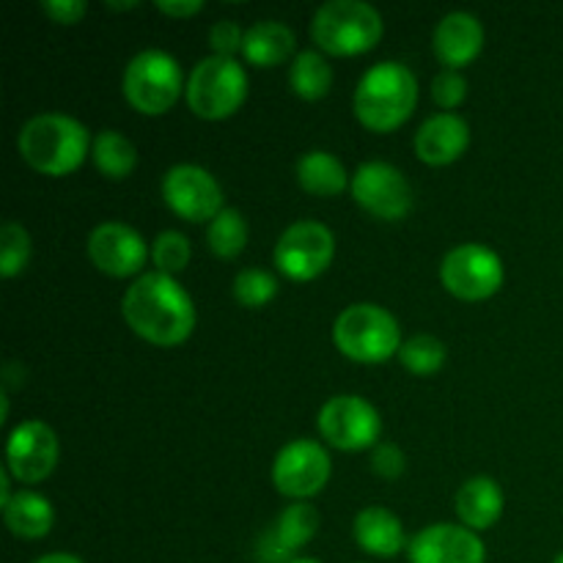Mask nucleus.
Masks as SVG:
<instances>
[{"label":"nucleus","mask_w":563,"mask_h":563,"mask_svg":"<svg viewBox=\"0 0 563 563\" xmlns=\"http://www.w3.org/2000/svg\"><path fill=\"white\" fill-rule=\"evenodd\" d=\"M432 97L440 108L454 110L456 104H462V99L467 97V80L454 69L440 71L432 80Z\"/></svg>","instance_id":"32"},{"label":"nucleus","mask_w":563,"mask_h":563,"mask_svg":"<svg viewBox=\"0 0 563 563\" xmlns=\"http://www.w3.org/2000/svg\"><path fill=\"white\" fill-rule=\"evenodd\" d=\"M124 97L137 113L143 115H163L179 99L181 69L176 58H170L163 49H143L126 64L124 71Z\"/></svg>","instance_id":"7"},{"label":"nucleus","mask_w":563,"mask_h":563,"mask_svg":"<svg viewBox=\"0 0 563 563\" xmlns=\"http://www.w3.org/2000/svg\"><path fill=\"white\" fill-rule=\"evenodd\" d=\"M399 361L407 372L418 374V377H429V374L443 368L445 346L434 335H412L410 341L401 344Z\"/></svg>","instance_id":"28"},{"label":"nucleus","mask_w":563,"mask_h":563,"mask_svg":"<svg viewBox=\"0 0 563 563\" xmlns=\"http://www.w3.org/2000/svg\"><path fill=\"white\" fill-rule=\"evenodd\" d=\"M11 500V493H9V471L0 473V506L5 509V504Z\"/></svg>","instance_id":"38"},{"label":"nucleus","mask_w":563,"mask_h":563,"mask_svg":"<svg viewBox=\"0 0 563 563\" xmlns=\"http://www.w3.org/2000/svg\"><path fill=\"white\" fill-rule=\"evenodd\" d=\"M335 236L317 220H300L280 234L275 245V264L291 280H313L330 267Z\"/></svg>","instance_id":"8"},{"label":"nucleus","mask_w":563,"mask_h":563,"mask_svg":"<svg viewBox=\"0 0 563 563\" xmlns=\"http://www.w3.org/2000/svg\"><path fill=\"white\" fill-rule=\"evenodd\" d=\"M209 251L218 258H236L247 245V223L236 209H223L209 223L207 231Z\"/></svg>","instance_id":"27"},{"label":"nucleus","mask_w":563,"mask_h":563,"mask_svg":"<svg viewBox=\"0 0 563 563\" xmlns=\"http://www.w3.org/2000/svg\"><path fill=\"white\" fill-rule=\"evenodd\" d=\"M88 258L113 278H130L146 264L148 247L135 229L124 223H102L88 236Z\"/></svg>","instance_id":"15"},{"label":"nucleus","mask_w":563,"mask_h":563,"mask_svg":"<svg viewBox=\"0 0 563 563\" xmlns=\"http://www.w3.org/2000/svg\"><path fill=\"white\" fill-rule=\"evenodd\" d=\"M31 258V236L20 223H5L0 229V275L3 278H14L27 267Z\"/></svg>","instance_id":"29"},{"label":"nucleus","mask_w":563,"mask_h":563,"mask_svg":"<svg viewBox=\"0 0 563 563\" xmlns=\"http://www.w3.org/2000/svg\"><path fill=\"white\" fill-rule=\"evenodd\" d=\"M352 198L379 220H405L412 209L410 185L388 163L361 165L352 176Z\"/></svg>","instance_id":"12"},{"label":"nucleus","mask_w":563,"mask_h":563,"mask_svg":"<svg viewBox=\"0 0 563 563\" xmlns=\"http://www.w3.org/2000/svg\"><path fill=\"white\" fill-rule=\"evenodd\" d=\"M553 563H563V553H561V555H559V559H555Z\"/></svg>","instance_id":"41"},{"label":"nucleus","mask_w":563,"mask_h":563,"mask_svg":"<svg viewBox=\"0 0 563 563\" xmlns=\"http://www.w3.org/2000/svg\"><path fill=\"white\" fill-rule=\"evenodd\" d=\"M157 9L163 11V14L176 16V20H179V16L198 14V11L203 9V3L201 0H190V3H170V0H163V3H157Z\"/></svg>","instance_id":"36"},{"label":"nucleus","mask_w":563,"mask_h":563,"mask_svg":"<svg viewBox=\"0 0 563 563\" xmlns=\"http://www.w3.org/2000/svg\"><path fill=\"white\" fill-rule=\"evenodd\" d=\"M484 47L482 22L465 11H454L434 27V55L443 60L449 69H462L473 64Z\"/></svg>","instance_id":"18"},{"label":"nucleus","mask_w":563,"mask_h":563,"mask_svg":"<svg viewBox=\"0 0 563 563\" xmlns=\"http://www.w3.org/2000/svg\"><path fill=\"white\" fill-rule=\"evenodd\" d=\"M297 181L306 192L319 198H333L341 196L350 185V176H346L344 165L328 152H308L302 154L300 163H297Z\"/></svg>","instance_id":"24"},{"label":"nucleus","mask_w":563,"mask_h":563,"mask_svg":"<svg viewBox=\"0 0 563 563\" xmlns=\"http://www.w3.org/2000/svg\"><path fill=\"white\" fill-rule=\"evenodd\" d=\"M289 82L297 97L313 102V99H322L330 91V86H333V71H330V64L322 55L313 53V49H306L291 64Z\"/></svg>","instance_id":"26"},{"label":"nucleus","mask_w":563,"mask_h":563,"mask_svg":"<svg viewBox=\"0 0 563 563\" xmlns=\"http://www.w3.org/2000/svg\"><path fill=\"white\" fill-rule=\"evenodd\" d=\"M379 429V412L361 396H335L319 412V432L339 451L372 449Z\"/></svg>","instance_id":"11"},{"label":"nucleus","mask_w":563,"mask_h":563,"mask_svg":"<svg viewBox=\"0 0 563 563\" xmlns=\"http://www.w3.org/2000/svg\"><path fill=\"white\" fill-rule=\"evenodd\" d=\"M471 143L467 121L454 113H438L423 121L416 135V154L427 165H449L465 154Z\"/></svg>","instance_id":"17"},{"label":"nucleus","mask_w":563,"mask_h":563,"mask_svg":"<svg viewBox=\"0 0 563 563\" xmlns=\"http://www.w3.org/2000/svg\"><path fill=\"white\" fill-rule=\"evenodd\" d=\"M42 11L58 25H75L86 14V3H80V0H49V3H42Z\"/></svg>","instance_id":"35"},{"label":"nucleus","mask_w":563,"mask_h":563,"mask_svg":"<svg viewBox=\"0 0 563 563\" xmlns=\"http://www.w3.org/2000/svg\"><path fill=\"white\" fill-rule=\"evenodd\" d=\"M440 280L460 300H487L504 284V264H500L498 253L489 251V247L462 245L443 258Z\"/></svg>","instance_id":"9"},{"label":"nucleus","mask_w":563,"mask_h":563,"mask_svg":"<svg viewBox=\"0 0 563 563\" xmlns=\"http://www.w3.org/2000/svg\"><path fill=\"white\" fill-rule=\"evenodd\" d=\"M311 36L324 53L339 58L363 55L383 38V16L363 0H330L313 16Z\"/></svg>","instance_id":"4"},{"label":"nucleus","mask_w":563,"mask_h":563,"mask_svg":"<svg viewBox=\"0 0 563 563\" xmlns=\"http://www.w3.org/2000/svg\"><path fill=\"white\" fill-rule=\"evenodd\" d=\"M126 324L143 341L157 346H176L190 339L196 328V308L190 295L170 275L148 273L126 289L121 302Z\"/></svg>","instance_id":"1"},{"label":"nucleus","mask_w":563,"mask_h":563,"mask_svg":"<svg viewBox=\"0 0 563 563\" xmlns=\"http://www.w3.org/2000/svg\"><path fill=\"white\" fill-rule=\"evenodd\" d=\"M372 471L383 478H399L405 473V454L394 443L374 445Z\"/></svg>","instance_id":"34"},{"label":"nucleus","mask_w":563,"mask_h":563,"mask_svg":"<svg viewBox=\"0 0 563 563\" xmlns=\"http://www.w3.org/2000/svg\"><path fill=\"white\" fill-rule=\"evenodd\" d=\"M295 49V33L284 25V22H256L253 27L245 31V44H242V55L247 64L253 66H278Z\"/></svg>","instance_id":"22"},{"label":"nucleus","mask_w":563,"mask_h":563,"mask_svg":"<svg viewBox=\"0 0 563 563\" xmlns=\"http://www.w3.org/2000/svg\"><path fill=\"white\" fill-rule=\"evenodd\" d=\"M137 3H110L108 0V9H135Z\"/></svg>","instance_id":"39"},{"label":"nucleus","mask_w":563,"mask_h":563,"mask_svg":"<svg viewBox=\"0 0 563 563\" xmlns=\"http://www.w3.org/2000/svg\"><path fill=\"white\" fill-rule=\"evenodd\" d=\"M190 262V242L179 231H163V234L154 240V264H157V273L163 275H176L187 267Z\"/></svg>","instance_id":"31"},{"label":"nucleus","mask_w":563,"mask_h":563,"mask_svg":"<svg viewBox=\"0 0 563 563\" xmlns=\"http://www.w3.org/2000/svg\"><path fill=\"white\" fill-rule=\"evenodd\" d=\"M278 295V280L264 269H242L234 278V300L245 308L267 306Z\"/></svg>","instance_id":"30"},{"label":"nucleus","mask_w":563,"mask_h":563,"mask_svg":"<svg viewBox=\"0 0 563 563\" xmlns=\"http://www.w3.org/2000/svg\"><path fill=\"white\" fill-rule=\"evenodd\" d=\"M418 102V82L407 66L385 60L372 66L357 82L355 115L366 130L394 132L412 115Z\"/></svg>","instance_id":"3"},{"label":"nucleus","mask_w":563,"mask_h":563,"mask_svg":"<svg viewBox=\"0 0 563 563\" xmlns=\"http://www.w3.org/2000/svg\"><path fill=\"white\" fill-rule=\"evenodd\" d=\"M187 104L196 115L207 121H220L234 115L247 97V75L234 58L209 55L192 69L187 80Z\"/></svg>","instance_id":"6"},{"label":"nucleus","mask_w":563,"mask_h":563,"mask_svg":"<svg viewBox=\"0 0 563 563\" xmlns=\"http://www.w3.org/2000/svg\"><path fill=\"white\" fill-rule=\"evenodd\" d=\"M163 198L170 212L187 223H212L223 212V190L198 165H174L163 179Z\"/></svg>","instance_id":"10"},{"label":"nucleus","mask_w":563,"mask_h":563,"mask_svg":"<svg viewBox=\"0 0 563 563\" xmlns=\"http://www.w3.org/2000/svg\"><path fill=\"white\" fill-rule=\"evenodd\" d=\"M209 44H212L214 55L234 58L236 49H242V44H245V33H242V27L234 20H220L209 31Z\"/></svg>","instance_id":"33"},{"label":"nucleus","mask_w":563,"mask_h":563,"mask_svg":"<svg viewBox=\"0 0 563 563\" xmlns=\"http://www.w3.org/2000/svg\"><path fill=\"white\" fill-rule=\"evenodd\" d=\"M22 159L44 176H66L82 165L88 154V130L77 119L44 113L27 121L16 137Z\"/></svg>","instance_id":"2"},{"label":"nucleus","mask_w":563,"mask_h":563,"mask_svg":"<svg viewBox=\"0 0 563 563\" xmlns=\"http://www.w3.org/2000/svg\"><path fill=\"white\" fill-rule=\"evenodd\" d=\"M33 563H82V561L69 553H49V555H42V559H36Z\"/></svg>","instance_id":"37"},{"label":"nucleus","mask_w":563,"mask_h":563,"mask_svg":"<svg viewBox=\"0 0 563 563\" xmlns=\"http://www.w3.org/2000/svg\"><path fill=\"white\" fill-rule=\"evenodd\" d=\"M333 341L352 361L385 363L399 355L401 330L390 311L374 302H357L335 319Z\"/></svg>","instance_id":"5"},{"label":"nucleus","mask_w":563,"mask_h":563,"mask_svg":"<svg viewBox=\"0 0 563 563\" xmlns=\"http://www.w3.org/2000/svg\"><path fill=\"white\" fill-rule=\"evenodd\" d=\"M456 515L471 531H487L504 515V493L489 476H476L456 493Z\"/></svg>","instance_id":"21"},{"label":"nucleus","mask_w":563,"mask_h":563,"mask_svg":"<svg viewBox=\"0 0 563 563\" xmlns=\"http://www.w3.org/2000/svg\"><path fill=\"white\" fill-rule=\"evenodd\" d=\"M289 563H322V561H317V559H295V561H289Z\"/></svg>","instance_id":"40"},{"label":"nucleus","mask_w":563,"mask_h":563,"mask_svg":"<svg viewBox=\"0 0 563 563\" xmlns=\"http://www.w3.org/2000/svg\"><path fill=\"white\" fill-rule=\"evenodd\" d=\"M5 528L20 539H42L53 528V506L38 493H16L3 509Z\"/></svg>","instance_id":"23"},{"label":"nucleus","mask_w":563,"mask_h":563,"mask_svg":"<svg viewBox=\"0 0 563 563\" xmlns=\"http://www.w3.org/2000/svg\"><path fill=\"white\" fill-rule=\"evenodd\" d=\"M317 528L319 515L313 511V506H289V509L278 517L273 531L264 537V555H267V563H280L284 559H289L295 550H300L302 544L311 542Z\"/></svg>","instance_id":"19"},{"label":"nucleus","mask_w":563,"mask_h":563,"mask_svg":"<svg viewBox=\"0 0 563 563\" xmlns=\"http://www.w3.org/2000/svg\"><path fill=\"white\" fill-rule=\"evenodd\" d=\"M273 482L286 498H311L330 482V456L313 440H295L275 456Z\"/></svg>","instance_id":"13"},{"label":"nucleus","mask_w":563,"mask_h":563,"mask_svg":"<svg viewBox=\"0 0 563 563\" xmlns=\"http://www.w3.org/2000/svg\"><path fill=\"white\" fill-rule=\"evenodd\" d=\"M58 462V438L42 421H25L11 432L5 445L9 473L22 484H36L53 473Z\"/></svg>","instance_id":"14"},{"label":"nucleus","mask_w":563,"mask_h":563,"mask_svg":"<svg viewBox=\"0 0 563 563\" xmlns=\"http://www.w3.org/2000/svg\"><path fill=\"white\" fill-rule=\"evenodd\" d=\"M410 563H484L487 550L476 531L462 526H429L407 544Z\"/></svg>","instance_id":"16"},{"label":"nucleus","mask_w":563,"mask_h":563,"mask_svg":"<svg viewBox=\"0 0 563 563\" xmlns=\"http://www.w3.org/2000/svg\"><path fill=\"white\" fill-rule=\"evenodd\" d=\"M355 542L361 544L363 553L377 555V559H394L405 550V528L399 517L390 515L383 506L363 509L355 517Z\"/></svg>","instance_id":"20"},{"label":"nucleus","mask_w":563,"mask_h":563,"mask_svg":"<svg viewBox=\"0 0 563 563\" xmlns=\"http://www.w3.org/2000/svg\"><path fill=\"white\" fill-rule=\"evenodd\" d=\"M91 157L108 179H126L137 163V152L121 132L102 130L91 143Z\"/></svg>","instance_id":"25"}]
</instances>
